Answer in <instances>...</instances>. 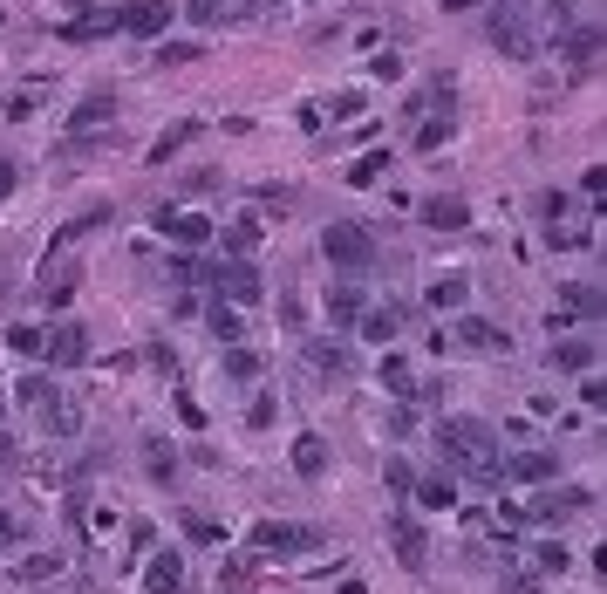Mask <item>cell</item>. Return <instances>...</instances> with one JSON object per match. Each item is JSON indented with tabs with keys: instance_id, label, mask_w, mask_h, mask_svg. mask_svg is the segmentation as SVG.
I'll return each mask as SVG.
<instances>
[{
	"instance_id": "44",
	"label": "cell",
	"mask_w": 607,
	"mask_h": 594,
	"mask_svg": "<svg viewBox=\"0 0 607 594\" xmlns=\"http://www.w3.org/2000/svg\"><path fill=\"white\" fill-rule=\"evenodd\" d=\"M273 417H280V410H273V396H253V403H246V424H253V431H266Z\"/></svg>"
},
{
	"instance_id": "13",
	"label": "cell",
	"mask_w": 607,
	"mask_h": 594,
	"mask_svg": "<svg viewBox=\"0 0 607 594\" xmlns=\"http://www.w3.org/2000/svg\"><path fill=\"white\" fill-rule=\"evenodd\" d=\"M423 226H430V233H464V226H471V205H464L457 192L423 198Z\"/></svg>"
},
{
	"instance_id": "28",
	"label": "cell",
	"mask_w": 607,
	"mask_h": 594,
	"mask_svg": "<svg viewBox=\"0 0 607 594\" xmlns=\"http://www.w3.org/2000/svg\"><path fill=\"white\" fill-rule=\"evenodd\" d=\"M560 301H567V315H580V321H601V287H587V280H573L567 294H560Z\"/></svg>"
},
{
	"instance_id": "45",
	"label": "cell",
	"mask_w": 607,
	"mask_h": 594,
	"mask_svg": "<svg viewBox=\"0 0 607 594\" xmlns=\"http://www.w3.org/2000/svg\"><path fill=\"white\" fill-rule=\"evenodd\" d=\"M580 403H587V410H601V403H607V383H601V376H594V369L580 376Z\"/></svg>"
},
{
	"instance_id": "15",
	"label": "cell",
	"mask_w": 607,
	"mask_h": 594,
	"mask_svg": "<svg viewBox=\"0 0 607 594\" xmlns=\"http://www.w3.org/2000/svg\"><path fill=\"white\" fill-rule=\"evenodd\" d=\"M287 465L314 485V478L328 472V437H321V431H301V437H294V451H287Z\"/></svg>"
},
{
	"instance_id": "1",
	"label": "cell",
	"mask_w": 607,
	"mask_h": 594,
	"mask_svg": "<svg viewBox=\"0 0 607 594\" xmlns=\"http://www.w3.org/2000/svg\"><path fill=\"white\" fill-rule=\"evenodd\" d=\"M437 451H444L451 465H464L471 478L498 485V437H492V424H478V417H444V424H437Z\"/></svg>"
},
{
	"instance_id": "41",
	"label": "cell",
	"mask_w": 607,
	"mask_h": 594,
	"mask_svg": "<svg viewBox=\"0 0 607 594\" xmlns=\"http://www.w3.org/2000/svg\"><path fill=\"white\" fill-rule=\"evenodd\" d=\"M7 349H14V356H41V328H28V321L7 328Z\"/></svg>"
},
{
	"instance_id": "6",
	"label": "cell",
	"mask_w": 607,
	"mask_h": 594,
	"mask_svg": "<svg viewBox=\"0 0 607 594\" xmlns=\"http://www.w3.org/2000/svg\"><path fill=\"white\" fill-rule=\"evenodd\" d=\"M41 362H55V369H82V362H89V328H82V321H55V328L41 335Z\"/></svg>"
},
{
	"instance_id": "20",
	"label": "cell",
	"mask_w": 607,
	"mask_h": 594,
	"mask_svg": "<svg viewBox=\"0 0 607 594\" xmlns=\"http://www.w3.org/2000/svg\"><path fill=\"white\" fill-rule=\"evenodd\" d=\"M553 369H560V376H587V369H594V362H601V349H594V342H587V335H573V342H553Z\"/></svg>"
},
{
	"instance_id": "40",
	"label": "cell",
	"mask_w": 607,
	"mask_h": 594,
	"mask_svg": "<svg viewBox=\"0 0 607 594\" xmlns=\"http://www.w3.org/2000/svg\"><path fill=\"white\" fill-rule=\"evenodd\" d=\"M185 533L198 540V547H219L226 533H219V519H205V513H185Z\"/></svg>"
},
{
	"instance_id": "5",
	"label": "cell",
	"mask_w": 607,
	"mask_h": 594,
	"mask_svg": "<svg viewBox=\"0 0 607 594\" xmlns=\"http://www.w3.org/2000/svg\"><path fill=\"white\" fill-rule=\"evenodd\" d=\"M171 21H178L171 0H123V7H110V28L116 35H137V41H157Z\"/></svg>"
},
{
	"instance_id": "4",
	"label": "cell",
	"mask_w": 607,
	"mask_h": 594,
	"mask_svg": "<svg viewBox=\"0 0 607 594\" xmlns=\"http://www.w3.org/2000/svg\"><path fill=\"white\" fill-rule=\"evenodd\" d=\"M205 287H212L219 301H232V308H253L266 294V280H260L253 260H212V267H205Z\"/></svg>"
},
{
	"instance_id": "29",
	"label": "cell",
	"mask_w": 607,
	"mask_h": 594,
	"mask_svg": "<svg viewBox=\"0 0 607 594\" xmlns=\"http://www.w3.org/2000/svg\"><path fill=\"white\" fill-rule=\"evenodd\" d=\"M362 308H369V294H362L355 280H342V287H328V315H335V321H355Z\"/></svg>"
},
{
	"instance_id": "33",
	"label": "cell",
	"mask_w": 607,
	"mask_h": 594,
	"mask_svg": "<svg viewBox=\"0 0 607 594\" xmlns=\"http://www.w3.org/2000/svg\"><path fill=\"white\" fill-rule=\"evenodd\" d=\"M103 35H116L110 14H76V21L62 28V41H103Z\"/></svg>"
},
{
	"instance_id": "52",
	"label": "cell",
	"mask_w": 607,
	"mask_h": 594,
	"mask_svg": "<svg viewBox=\"0 0 607 594\" xmlns=\"http://www.w3.org/2000/svg\"><path fill=\"white\" fill-rule=\"evenodd\" d=\"M403 76V55H376V82H396Z\"/></svg>"
},
{
	"instance_id": "12",
	"label": "cell",
	"mask_w": 607,
	"mask_h": 594,
	"mask_svg": "<svg viewBox=\"0 0 607 594\" xmlns=\"http://www.w3.org/2000/svg\"><path fill=\"white\" fill-rule=\"evenodd\" d=\"M498 478H519V485H553L560 458L553 451H519V458H498Z\"/></svg>"
},
{
	"instance_id": "16",
	"label": "cell",
	"mask_w": 607,
	"mask_h": 594,
	"mask_svg": "<svg viewBox=\"0 0 607 594\" xmlns=\"http://www.w3.org/2000/svg\"><path fill=\"white\" fill-rule=\"evenodd\" d=\"M403 308H362V315H355V328H362V342H376V349H389V342H396V335H403Z\"/></svg>"
},
{
	"instance_id": "38",
	"label": "cell",
	"mask_w": 607,
	"mask_h": 594,
	"mask_svg": "<svg viewBox=\"0 0 607 594\" xmlns=\"http://www.w3.org/2000/svg\"><path fill=\"white\" fill-rule=\"evenodd\" d=\"M219 14H226V0H185V21H191V28H219Z\"/></svg>"
},
{
	"instance_id": "14",
	"label": "cell",
	"mask_w": 607,
	"mask_h": 594,
	"mask_svg": "<svg viewBox=\"0 0 607 594\" xmlns=\"http://www.w3.org/2000/svg\"><path fill=\"white\" fill-rule=\"evenodd\" d=\"M560 48H567L573 76H587V69H594V62H601V28H587V21H573L567 35H560Z\"/></svg>"
},
{
	"instance_id": "54",
	"label": "cell",
	"mask_w": 607,
	"mask_h": 594,
	"mask_svg": "<svg viewBox=\"0 0 607 594\" xmlns=\"http://www.w3.org/2000/svg\"><path fill=\"white\" fill-rule=\"evenodd\" d=\"M35 594H48V588H35Z\"/></svg>"
},
{
	"instance_id": "26",
	"label": "cell",
	"mask_w": 607,
	"mask_h": 594,
	"mask_svg": "<svg viewBox=\"0 0 607 594\" xmlns=\"http://www.w3.org/2000/svg\"><path fill=\"white\" fill-rule=\"evenodd\" d=\"M382 390L396 396V403L417 396V376H410V362H403V356H382Z\"/></svg>"
},
{
	"instance_id": "8",
	"label": "cell",
	"mask_w": 607,
	"mask_h": 594,
	"mask_svg": "<svg viewBox=\"0 0 607 594\" xmlns=\"http://www.w3.org/2000/svg\"><path fill=\"white\" fill-rule=\"evenodd\" d=\"M389 547H396V560H403L410 574H423V567H430V540H423V519L396 513V519H389Z\"/></svg>"
},
{
	"instance_id": "32",
	"label": "cell",
	"mask_w": 607,
	"mask_h": 594,
	"mask_svg": "<svg viewBox=\"0 0 607 594\" xmlns=\"http://www.w3.org/2000/svg\"><path fill=\"white\" fill-rule=\"evenodd\" d=\"M191 62H205V41H164L157 48V69H191Z\"/></svg>"
},
{
	"instance_id": "47",
	"label": "cell",
	"mask_w": 607,
	"mask_h": 594,
	"mask_svg": "<svg viewBox=\"0 0 607 594\" xmlns=\"http://www.w3.org/2000/svg\"><path fill=\"white\" fill-rule=\"evenodd\" d=\"M178 417H185L191 431H205V410H198V396H191V390H178Z\"/></svg>"
},
{
	"instance_id": "43",
	"label": "cell",
	"mask_w": 607,
	"mask_h": 594,
	"mask_svg": "<svg viewBox=\"0 0 607 594\" xmlns=\"http://www.w3.org/2000/svg\"><path fill=\"white\" fill-rule=\"evenodd\" d=\"M532 560H539V574H560V567H567V547H560V540H539Z\"/></svg>"
},
{
	"instance_id": "24",
	"label": "cell",
	"mask_w": 607,
	"mask_h": 594,
	"mask_svg": "<svg viewBox=\"0 0 607 594\" xmlns=\"http://www.w3.org/2000/svg\"><path fill=\"white\" fill-rule=\"evenodd\" d=\"M41 417H48V431H55V437H76L82 431V403H76V396H48Z\"/></svg>"
},
{
	"instance_id": "53",
	"label": "cell",
	"mask_w": 607,
	"mask_h": 594,
	"mask_svg": "<svg viewBox=\"0 0 607 594\" xmlns=\"http://www.w3.org/2000/svg\"><path fill=\"white\" fill-rule=\"evenodd\" d=\"M444 7H451V14H471V7H478V0H444Z\"/></svg>"
},
{
	"instance_id": "37",
	"label": "cell",
	"mask_w": 607,
	"mask_h": 594,
	"mask_svg": "<svg viewBox=\"0 0 607 594\" xmlns=\"http://www.w3.org/2000/svg\"><path fill=\"white\" fill-rule=\"evenodd\" d=\"M382 171H389V158H382V151H369V158H355V164H348V185H376Z\"/></svg>"
},
{
	"instance_id": "39",
	"label": "cell",
	"mask_w": 607,
	"mask_h": 594,
	"mask_svg": "<svg viewBox=\"0 0 607 594\" xmlns=\"http://www.w3.org/2000/svg\"><path fill=\"white\" fill-rule=\"evenodd\" d=\"M14 396H21V403H35V410H41V403L55 396V383H48V376L35 369V376H21V383H14Z\"/></svg>"
},
{
	"instance_id": "34",
	"label": "cell",
	"mask_w": 607,
	"mask_h": 594,
	"mask_svg": "<svg viewBox=\"0 0 607 594\" xmlns=\"http://www.w3.org/2000/svg\"><path fill=\"white\" fill-rule=\"evenodd\" d=\"M205 328H212V342H239V308H205Z\"/></svg>"
},
{
	"instance_id": "50",
	"label": "cell",
	"mask_w": 607,
	"mask_h": 594,
	"mask_svg": "<svg viewBox=\"0 0 607 594\" xmlns=\"http://www.w3.org/2000/svg\"><path fill=\"white\" fill-rule=\"evenodd\" d=\"M389 485H396V492H410V485H417V472H410L403 458H389Z\"/></svg>"
},
{
	"instance_id": "18",
	"label": "cell",
	"mask_w": 607,
	"mask_h": 594,
	"mask_svg": "<svg viewBox=\"0 0 607 594\" xmlns=\"http://www.w3.org/2000/svg\"><path fill=\"white\" fill-rule=\"evenodd\" d=\"M76 287H82V267H76V260H48V267H41V301H48V308H62Z\"/></svg>"
},
{
	"instance_id": "46",
	"label": "cell",
	"mask_w": 607,
	"mask_h": 594,
	"mask_svg": "<svg viewBox=\"0 0 607 594\" xmlns=\"http://www.w3.org/2000/svg\"><path fill=\"white\" fill-rule=\"evenodd\" d=\"M580 192L594 198V205H607V164H594V171H587V178H580Z\"/></svg>"
},
{
	"instance_id": "17",
	"label": "cell",
	"mask_w": 607,
	"mask_h": 594,
	"mask_svg": "<svg viewBox=\"0 0 607 594\" xmlns=\"http://www.w3.org/2000/svg\"><path fill=\"white\" fill-rule=\"evenodd\" d=\"M457 342H464V349H492V356L512 349V335H505L498 321H485V315H464V321H457Z\"/></svg>"
},
{
	"instance_id": "27",
	"label": "cell",
	"mask_w": 607,
	"mask_h": 594,
	"mask_svg": "<svg viewBox=\"0 0 607 594\" xmlns=\"http://www.w3.org/2000/svg\"><path fill=\"white\" fill-rule=\"evenodd\" d=\"M430 308H464L471 301V280L464 274H444V280H430V294H423Z\"/></svg>"
},
{
	"instance_id": "22",
	"label": "cell",
	"mask_w": 607,
	"mask_h": 594,
	"mask_svg": "<svg viewBox=\"0 0 607 594\" xmlns=\"http://www.w3.org/2000/svg\"><path fill=\"white\" fill-rule=\"evenodd\" d=\"M410 492H417V506H423V513H451V506H457V485H451V478H444V472L417 478Z\"/></svg>"
},
{
	"instance_id": "3",
	"label": "cell",
	"mask_w": 607,
	"mask_h": 594,
	"mask_svg": "<svg viewBox=\"0 0 607 594\" xmlns=\"http://www.w3.org/2000/svg\"><path fill=\"white\" fill-rule=\"evenodd\" d=\"M485 35H492V48L505 55V62H532V55H539V35H532V21L512 7V0H498L492 14H485Z\"/></svg>"
},
{
	"instance_id": "42",
	"label": "cell",
	"mask_w": 607,
	"mask_h": 594,
	"mask_svg": "<svg viewBox=\"0 0 607 594\" xmlns=\"http://www.w3.org/2000/svg\"><path fill=\"white\" fill-rule=\"evenodd\" d=\"M587 506V492H553V499H539V519H553V513H580Z\"/></svg>"
},
{
	"instance_id": "36",
	"label": "cell",
	"mask_w": 607,
	"mask_h": 594,
	"mask_svg": "<svg viewBox=\"0 0 607 594\" xmlns=\"http://www.w3.org/2000/svg\"><path fill=\"white\" fill-rule=\"evenodd\" d=\"M226 376H239V383H253V376H260V356H253L246 342H232V349H226Z\"/></svg>"
},
{
	"instance_id": "49",
	"label": "cell",
	"mask_w": 607,
	"mask_h": 594,
	"mask_svg": "<svg viewBox=\"0 0 607 594\" xmlns=\"http://www.w3.org/2000/svg\"><path fill=\"white\" fill-rule=\"evenodd\" d=\"M567 212V192H539V219H560Z\"/></svg>"
},
{
	"instance_id": "11",
	"label": "cell",
	"mask_w": 607,
	"mask_h": 594,
	"mask_svg": "<svg viewBox=\"0 0 607 594\" xmlns=\"http://www.w3.org/2000/svg\"><path fill=\"white\" fill-rule=\"evenodd\" d=\"M110 117H116V96H110V82H96L76 110H69V137H89V130H103Z\"/></svg>"
},
{
	"instance_id": "48",
	"label": "cell",
	"mask_w": 607,
	"mask_h": 594,
	"mask_svg": "<svg viewBox=\"0 0 607 594\" xmlns=\"http://www.w3.org/2000/svg\"><path fill=\"white\" fill-rule=\"evenodd\" d=\"M21 540H28V526H21L14 513H0V547H21Z\"/></svg>"
},
{
	"instance_id": "9",
	"label": "cell",
	"mask_w": 607,
	"mask_h": 594,
	"mask_svg": "<svg viewBox=\"0 0 607 594\" xmlns=\"http://www.w3.org/2000/svg\"><path fill=\"white\" fill-rule=\"evenodd\" d=\"M314 533L307 526H287V519H260L253 526V554H307Z\"/></svg>"
},
{
	"instance_id": "21",
	"label": "cell",
	"mask_w": 607,
	"mask_h": 594,
	"mask_svg": "<svg viewBox=\"0 0 607 594\" xmlns=\"http://www.w3.org/2000/svg\"><path fill=\"white\" fill-rule=\"evenodd\" d=\"M144 472H151L157 485H171V478H178V444H171V437L144 431Z\"/></svg>"
},
{
	"instance_id": "30",
	"label": "cell",
	"mask_w": 607,
	"mask_h": 594,
	"mask_svg": "<svg viewBox=\"0 0 607 594\" xmlns=\"http://www.w3.org/2000/svg\"><path fill=\"white\" fill-rule=\"evenodd\" d=\"M307 369H314V376H342L348 349H342V342H307Z\"/></svg>"
},
{
	"instance_id": "2",
	"label": "cell",
	"mask_w": 607,
	"mask_h": 594,
	"mask_svg": "<svg viewBox=\"0 0 607 594\" xmlns=\"http://www.w3.org/2000/svg\"><path fill=\"white\" fill-rule=\"evenodd\" d=\"M376 253L382 246H376V233H369L362 219H328V226H321V260L342 267V274H369Z\"/></svg>"
},
{
	"instance_id": "10",
	"label": "cell",
	"mask_w": 607,
	"mask_h": 594,
	"mask_svg": "<svg viewBox=\"0 0 607 594\" xmlns=\"http://www.w3.org/2000/svg\"><path fill=\"white\" fill-rule=\"evenodd\" d=\"M157 233L164 239H178V246H205V239L219 233L205 212H171V205H157Z\"/></svg>"
},
{
	"instance_id": "31",
	"label": "cell",
	"mask_w": 607,
	"mask_h": 594,
	"mask_svg": "<svg viewBox=\"0 0 607 594\" xmlns=\"http://www.w3.org/2000/svg\"><path fill=\"white\" fill-rule=\"evenodd\" d=\"M55 574H62V560H55V554H28L21 567H14V581H28V588H48Z\"/></svg>"
},
{
	"instance_id": "19",
	"label": "cell",
	"mask_w": 607,
	"mask_h": 594,
	"mask_svg": "<svg viewBox=\"0 0 607 594\" xmlns=\"http://www.w3.org/2000/svg\"><path fill=\"white\" fill-rule=\"evenodd\" d=\"M457 137V110H423L417 103V137H410V144H417V151H437V144H451Z\"/></svg>"
},
{
	"instance_id": "7",
	"label": "cell",
	"mask_w": 607,
	"mask_h": 594,
	"mask_svg": "<svg viewBox=\"0 0 607 594\" xmlns=\"http://www.w3.org/2000/svg\"><path fill=\"white\" fill-rule=\"evenodd\" d=\"M144 594H185V554L178 547H151L144 554Z\"/></svg>"
},
{
	"instance_id": "51",
	"label": "cell",
	"mask_w": 607,
	"mask_h": 594,
	"mask_svg": "<svg viewBox=\"0 0 607 594\" xmlns=\"http://www.w3.org/2000/svg\"><path fill=\"white\" fill-rule=\"evenodd\" d=\"M14 185H21V164L0 158V198H14Z\"/></svg>"
},
{
	"instance_id": "23",
	"label": "cell",
	"mask_w": 607,
	"mask_h": 594,
	"mask_svg": "<svg viewBox=\"0 0 607 594\" xmlns=\"http://www.w3.org/2000/svg\"><path fill=\"white\" fill-rule=\"evenodd\" d=\"M191 137H205V123H198V117H185V123H171V130H164V137H157L151 151H144V158H151V164H164V158H178V151H185Z\"/></svg>"
},
{
	"instance_id": "25",
	"label": "cell",
	"mask_w": 607,
	"mask_h": 594,
	"mask_svg": "<svg viewBox=\"0 0 607 594\" xmlns=\"http://www.w3.org/2000/svg\"><path fill=\"white\" fill-rule=\"evenodd\" d=\"M96 226H110V205H89V212H76L69 226H55V239H48V246H76V239L96 233Z\"/></svg>"
},
{
	"instance_id": "35",
	"label": "cell",
	"mask_w": 607,
	"mask_h": 594,
	"mask_svg": "<svg viewBox=\"0 0 607 594\" xmlns=\"http://www.w3.org/2000/svg\"><path fill=\"white\" fill-rule=\"evenodd\" d=\"M226 246L239 253V260H246V253L260 246V219H232V226H226Z\"/></svg>"
}]
</instances>
